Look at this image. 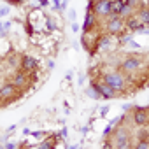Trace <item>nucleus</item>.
I'll return each mask as SVG.
<instances>
[{
    "mask_svg": "<svg viewBox=\"0 0 149 149\" xmlns=\"http://www.w3.org/2000/svg\"><path fill=\"white\" fill-rule=\"evenodd\" d=\"M105 28L109 35H119L125 28V18L119 14H111L105 18Z\"/></svg>",
    "mask_w": 149,
    "mask_h": 149,
    "instance_id": "f257e3e1",
    "label": "nucleus"
},
{
    "mask_svg": "<svg viewBox=\"0 0 149 149\" xmlns=\"http://www.w3.org/2000/svg\"><path fill=\"white\" fill-rule=\"evenodd\" d=\"M102 81L104 83H107L111 88H114L116 91H125V88H126V81H125V77L121 76L119 72H107V74H104V77H102Z\"/></svg>",
    "mask_w": 149,
    "mask_h": 149,
    "instance_id": "f03ea898",
    "label": "nucleus"
},
{
    "mask_svg": "<svg viewBox=\"0 0 149 149\" xmlns=\"http://www.w3.org/2000/svg\"><path fill=\"white\" fill-rule=\"evenodd\" d=\"M93 13L98 18H107L112 14V0H97L93 4Z\"/></svg>",
    "mask_w": 149,
    "mask_h": 149,
    "instance_id": "7ed1b4c3",
    "label": "nucleus"
},
{
    "mask_svg": "<svg viewBox=\"0 0 149 149\" xmlns=\"http://www.w3.org/2000/svg\"><path fill=\"white\" fill-rule=\"evenodd\" d=\"M132 121H133V125H137V126H146V125H149V109H146V107H135L133 111H132Z\"/></svg>",
    "mask_w": 149,
    "mask_h": 149,
    "instance_id": "20e7f679",
    "label": "nucleus"
},
{
    "mask_svg": "<svg viewBox=\"0 0 149 149\" xmlns=\"http://www.w3.org/2000/svg\"><path fill=\"white\" fill-rule=\"evenodd\" d=\"M112 142H114V147H119V149H126V147L132 146V142H130V135H128V132H126L125 128H119V130L114 132V135H112Z\"/></svg>",
    "mask_w": 149,
    "mask_h": 149,
    "instance_id": "39448f33",
    "label": "nucleus"
},
{
    "mask_svg": "<svg viewBox=\"0 0 149 149\" xmlns=\"http://www.w3.org/2000/svg\"><path fill=\"white\" fill-rule=\"evenodd\" d=\"M140 58H137V56H128V58H125L121 63H119V68L125 72V74H133V72H137L139 68H140Z\"/></svg>",
    "mask_w": 149,
    "mask_h": 149,
    "instance_id": "423d86ee",
    "label": "nucleus"
},
{
    "mask_svg": "<svg viewBox=\"0 0 149 149\" xmlns=\"http://www.w3.org/2000/svg\"><path fill=\"white\" fill-rule=\"evenodd\" d=\"M91 86L100 93L102 98H114V97H118V91H116L114 88H111V86H109L107 83H104V81L98 83V81H93V79H91Z\"/></svg>",
    "mask_w": 149,
    "mask_h": 149,
    "instance_id": "0eeeda50",
    "label": "nucleus"
},
{
    "mask_svg": "<svg viewBox=\"0 0 149 149\" xmlns=\"http://www.w3.org/2000/svg\"><path fill=\"white\" fill-rule=\"evenodd\" d=\"M93 0H90V4H88V9H86V16H84V23H83V32L84 33H88L93 26H95V19H97V16H95V13H93Z\"/></svg>",
    "mask_w": 149,
    "mask_h": 149,
    "instance_id": "6e6552de",
    "label": "nucleus"
},
{
    "mask_svg": "<svg viewBox=\"0 0 149 149\" xmlns=\"http://www.w3.org/2000/svg\"><path fill=\"white\" fill-rule=\"evenodd\" d=\"M125 26H126L130 32H142V30L146 28V25L137 18V14H133V16L126 18V19H125Z\"/></svg>",
    "mask_w": 149,
    "mask_h": 149,
    "instance_id": "1a4fd4ad",
    "label": "nucleus"
},
{
    "mask_svg": "<svg viewBox=\"0 0 149 149\" xmlns=\"http://www.w3.org/2000/svg\"><path fill=\"white\" fill-rule=\"evenodd\" d=\"M19 67H21V70H25V72L37 70V60H35L33 56H30V54H23V56L19 58Z\"/></svg>",
    "mask_w": 149,
    "mask_h": 149,
    "instance_id": "9d476101",
    "label": "nucleus"
},
{
    "mask_svg": "<svg viewBox=\"0 0 149 149\" xmlns=\"http://www.w3.org/2000/svg\"><path fill=\"white\" fill-rule=\"evenodd\" d=\"M26 81H28V72H25V70H19V72H16L14 76H13V84L16 86V88H23L25 84H26Z\"/></svg>",
    "mask_w": 149,
    "mask_h": 149,
    "instance_id": "9b49d317",
    "label": "nucleus"
},
{
    "mask_svg": "<svg viewBox=\"0 0 149 149\" xmlns=\"http://www.w3.org/2000/svg\"><path fill=\"white\" fill-rule=\"evenodd\" d=\"M14 90H16V86H14L13 83H9V84H4L2 88H0V98H2L4 102L11 100V98L14 97Z\"/></svg>",
    "mask_w": 149,
    "mask_h": 149,
    "instance_id": "f8f14e48",
    "label": "nucleus"
},
{
    "mask_svg": "<svg viewBox=\"0 0 149 149\" xmlns=\"http://www.w3.org/2000/svg\"><path fill=\"white\" fill-rule=\"evenodd\" d=\"M135 14H137V18H139V19H140L146 26L149 25V6H142V7H140Z\"/></svg>",
    "mask_w": 149,
    "mask_h": 149,
    "instance_id": "ddd939ff",
    "label": "nucleus"
},
{
    "mask_svg": "<svg viewBox=\"0 0 149 149\" xmlns=\"http://www.w3.org/2000/svg\"><path fill=\"white\" fill-rule=\"evenodd\" d=\"M123 7H125V2H123V0H112V14H119V16H121Z\"/></svg>",
    "mask_w": 149,
    "mask_h": 149,
    "instance_id": "4468645a",
    "label": "nucleus"
},
{
    "mask_svg": "<svg viewBox=\"0 0 149 149\" xmlns=\"http://www.w3.org/2000/svg\"><path fill=\"white\" fill-rule=\"evenodd\" d=\"M109 44H111V37H109V35H100V39H98V42H97L95 49L105 47V46H109Z\"/></svg>",
    "mask_w": 149,
    "mask_h": 149,
    "instance_id": "2eb2a0df",
    "label": "nucleus"
},
{
    "mask_svg": "<svg viewBox=\"0 0 149 149\" xmlns=\"http://www.w3.org/2000/svg\"><path fill=\"white\" fill-rule=\"evenodd\" d=\"M133 14H135L133 7H132V6H128V4L125 2V7H123V11H121V16L126 19V18H130V16H133Z\"/></svg>",
    "mask_w": 149,
    "mask_h": 149,
    "instance_id": "dca6fc26",
    "label": "nucleus"
},
{
    "mask_svg": "<svg viewBox=\"0 0 149 149\" xmlns=\"http://www.w3.org/2000/svg\"><path fill=\"white\" fill-rule=\"evenodd\" d=\"M11 28V21H2L0 23V35H6Z\"/></svg>",
    "mask_w": 149,
    "mask_h": 149,
    "instance_id": "f3484780",
    "label": "nucleus"
},
{
    "mask_svg": "<svg viewBox=\"0 0 149 149\" xmlns=\"http://www.w3.org/2000/svg\"><path fill=\"white\" fill-rule=\"evenodd\" d=\"M88 97H91V98H95V100H98V98H102L100 97V93L93 88V86H90V90H88Z\"/></svg>",
    "mask_w": 149,
    "mask_h": 149,
    "instance_id": "a211bd4d",
    "label": "nucleus"
},
{
    "mask_svg": "<svg viewBox=\"0 0 149 149\" xmlns=\"http://www.w3.org/2000/svg\"><path fill=\"white\" fill-rule=\"evenodd\" d=\"M135 147H137V149H146V147H149V140L146 139V140H142V142H137Z\"/></svg>",
    "mask_w": 149,
    "mask_h": 149,
    "instance_id": "6ab92c4d",
    "label": "nucleus"
},
{
    "mask_svg": "<svg viewBox=\"0 0 149 149\" xmlns=\"http://www.w3.org/2000/svg\"><path fill=\"white\" fill-rule=\"evenodd\" d=\"M130 40H132L130 35H123V37H119V44H121V46H123V44H128Z\"/></svg>",
    "mask_w": 149,
    "mask_h": 149,
    "instance_id": "aec40b11",
    "label": "nucleus"
},
{
    "mask_svg": "<svg viewBox=\"0 0 149 149\" xmlns=\"http://www.w3.org/2000/svg\"><path fill=\"white\" fill-rule=\"evenodd\" d=\"M40 147H53V142H51V139H47V140H44V142L40 144Z\"/></svg>",
    "mask_w": 149,
    "mask_h": 149,
    "instance_id": "412c9836",
    "label": "nucleus"
},
{
    "mask_svg": "<svg viewBox=\"0 0 149 149\" xmlns=\"http://www.w3.org/2000/svg\"><path fill=\"white\" fill-rule=\"evenodd\" d=\"M7 14H9V7H2V9H0V18L7 16Z\"/></svg>",
    "mask_w": 149,
    "mask_h": 149,
    "instance_id": "4be33fe9",
    "label": "nucleus"
},
{
    "mask_svg": "<svg viewBox=\"0 0 149 149\" xmlns=\"http://www.w3.org/2000/svg\"><path fill=\"white\" fill-rule=\"evenodd\" d=\"M111 132H112V125H107V126H105V130H104V135L107 137V135H109Z\"/></svg>",
    "mask_w": 149,
    "mask_h": 149,
    "instance_id": "5701e85b",
    "label": "nucleus"
},
{
    "mask_svg": "<svg viewBox=\"0 0 149 149\" xmlns=\"http://www.w3.org/2000/svg\"><path fill=\"white\" fill-rule=\"evenodd\" d=\"M125 2H126L128 6H132V7H135V4L139 2V0H125Z\"/></svg>",
    "mask_w": 149,
    "mask_h": 149,
    "instance_id": "b1692460",
    "label": "nucleus"
},
{
    "mask_svg": "<svg viewBox=\"0 0 149 149\" xmlns=\"http://www.w3.org/2000/svg\"><path fill=\"white\" fill-rule=\"evenodd\" d=\"M107 111H109V107H102V111H100V114H102V116H105V114H107Z\"/></svg>",
    "mask_w": 149,
    "mask_h": 149,
    "instance_id": "393cba45",
    "label": "nucleus"
},
{
    "mask_svg": "<svg viewBox=\"0 0 149 149\" xmlns=\"http://www.w3.org/2000/svg\"><path fill=\"white\" fill-rule=\"evenodd\" d=\"M68 18H70V19L76 18V11H70V13H68Z\"/></svg>",
    "mask_w": 149,
    "mask_h": 149,
    "instance_id": "a878e982",
    "label": "nucleus"
},
{
    "mask_svg": "<svg viewBox=\"0 0 149 149\" xmlns=\"http://www.w3.org/2000/svg\"><path fill=\"white\" fill-rule=\"evenodd\" d=\"M32 135H33V137H42V135H44V133H42V132H33V133H32Z\"/></svg>",
    "mask_w": 149,
    "mask_h": 149,
    "instance_id": "bb28decb",
    "label": "nucleus"
},
{
    "mask_svg": "<svg viewBox=\"0 0 149 149\" xmlns=\"http://www.w3.org/2000/svg\"><path fill=\"white\" fill-rule=\"evenodd\" d=\"M72 30H74V32H77V30H79V25H77V23H74V25H72Z\"/></svg>",
    "mask_w": 149,
    "mask_h": 149,
    "instance_id": "cd10ccee",
    "label": "nucleus"
},
{
    "mask_svg": "<svg viewBox=\"0 0 149 149\" xmlns=\"http://www.w3.org/2000/svg\"><path fill=\"white\" fill-rule=\"evenodd\" d=\"M6 2H9V4H19L21 0H6Z\"/></svg>",
    "mask_w": 149,
    "mask_h": 149,
    "instance_id": "c85d7f7f",
    "label": "nucleus"
},
{
    "mask_svg": "<svg viewBox=\"0 0 149 149\" xmlns=\"http://www.w3.org/2000/svg\"><path fill=\"white\" fill-rule=\"evenodd\" d=\"M60 135H61V137H67V128H63V130L60 132Z\"/></svg>",
    "mask_w": 149,
    "mask_h": 149,
    "instance_id": "c756f323",
    "label": "nucleus"
},
{
    "mask_svg": "<svg viewBox=\"0 0 149 149\" xmlns=\"http://www.w3.org/2000/svg\"><path fill=\"white\" fill-rule=\"evenodd\" d=\"M40 2V6H47V0H39Z\"/></svg>",
    "mask_w": 149,
    "mask_h": 149,
    "instance_id": "7c9ffc66",
    "label": "nucleus"
},
{
    "mask_svg": "<svg viewBox=\"0 0 149 149\" xmlns=\"http://www.w3.org/2000/svg\"><path fill=\"white\" fill-rule=\"evenodd\" d=\"M142 32H144V33H147V35H149V28H144V30H142Z\"/></svg>",
    "mask_w": 149,
    "mask_h": 149,
    "instance_id": "2f4dec72",
    "label": "nucleus"
},
{
    "mask_svg": "<svg viewBox=\"0 0 149 149\" xmlns=\"http://www.w3.org/2000/svg\"><path fill=\"white\" fill-rule=\"evenodd\" d=\"M147 6H149V0H147Z\"/></svg>",
    "mask_w": 149,
    "mask_h": 149,
    "instance_id": "473e14b6",
    "label": "nucleus"
},
{
    "mask_svg": "<svg viewBox=\"0 0 149 149\" xmlns=\"http://www.w3.org/2000/svg\"><path fill=\"white\" fill-rule=\"evenodd\" d=\"M93 2H97V0H93Z\"/></svg>",
    "mask_w": 149,
    "mask_h": 149,
    "instance_id": "72a5a7b5",
    "label": "nucleus"
},
{
    "mask_svg": "<svg viewBox=\"0 0 149 149\" xmlns=\"http://www.w3.org/2000/svg\"><path fill=\"white\" fill-rule=\"evenodd\" d=\"M123 2H125V0H123Z\"/></svg>",
    "mask_w": 149,
    "mask_h": 149,
    "instance_id": "f704fd0d",
    "label": "nucleus"
}]
</instances>
